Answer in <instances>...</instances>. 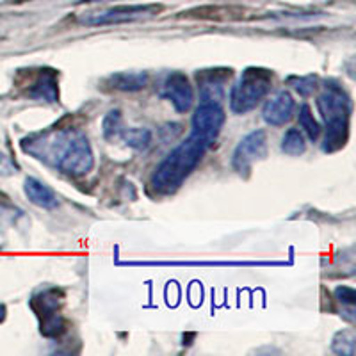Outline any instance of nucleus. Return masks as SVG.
I'll use <instances>...</instances> for the list:
<instances>
[{
	"mask_svg": "<svg viewBox=\"0 0 356 356\" xmlns=\"http://www.w3.org/2000/svg\"><path fill=\"white\" fill-rule=\"evenodd\" d=\"M22 150L40 161L52 162L70 177H82L93 170L95 164L88 138L72 129H54L22 139Z\"/></svg>",
	"mask_w": 356,
	"mask_h": 356,
	"instance_id": "obj_1",
	"label": "nucleus"
},
{
	"mask_svg": "<svg viewBox=\"0 0 356 356\" xmlns=\"http://www.w3.org/2000/svg\"><path fill=\"white\" fill-rule=\"evenodd\" d=\"M212 141L202 138L198 134H191L189 138L175 148L164 161L159 164L152 175V189L161 195H170L182 186L184 180L196 170L203 155L209 150Z\"/></svg>",
	"mask_w": 356,
	"mask_h": 356,
	"instance_id": "obj_2",
	"label": "nucleus"
},
{
	"mask_svg": "<svg viewBox=\"0 0 356 356\" xmlns=\"http://www.w3.org/2000/svg\"><path fill=\"white\" fill-rule=\"evenodd\" d=\"M317 109L326 125L323 150L326 154L340 150L349 139V118H351V102L344 89L330 86L317 98Z\"/></svg>",
	"mask_w": 356,
	"mask_h": 356,
	"instance_id": "obj_3",
	"label": "nucleus"
},
{
	"mask_svg": "<svg viewBox=\"0 0 356 356\" xmlns=\"http://www.w3.org/2000/svg\"><path fill=\"white\" fill-rule=\"evenodd\" d=\"M273 73L264 68H246L230 91V111L246 114L271 93Z\"/></svg>",
	"mask_w": 356,
	"mask_h": 356,
	"instance_id": "obj_4",
	"label": "nucleus"
},
{
	"mask_svg": "<svg viewBox=\"0 0 356 356\" xmlns=\"http://www.w3.org/2000/svg\"><path fill=\"white\" fill-rule=\"evenodd\" d=\"M63 294L59 289L50 287L40 291L33 298L31 305H33V310L36 312L38 319L41 324V333L44 337H57L65 333L66 324L65 319L61 316V307H63Z\"/></svg>",
	"mask_w": 356,
	"mask_h": 356,
	"instance_id": "obj_5",
	"label": "nucleus"
},
{
	"mask_svg": "<svg viewBox=\"0 0 356 356\" xmlns=\"http://www.w3.org/2000/svg\"><path fill=\"white\" fill-rule=\"evenodd\" d=\"M162 11L159 4L145 6H116V8L104 9V11L88 13L81 17V24L84 25H111V24H125V22L139 20V18L154 17Z\"/></svg>",
	"mask_w": 356,
	"mask_h": 356,
	"instance_id": "obj_6",
	"label": "nucleus"
},
{
	"mask_svg": "<svg viewBox=\"0 0 356 356\" xmlns=\"http://www.w3.org/2000/svg\"><path fill=\"white\" fill-rule=\"evenodd\" d=\"M267 155V134L266 130H255L237 145L232 157V166L239 175L250 173L257 161H262Z\"/></svg>",
	"mask_w": 356,
	"mask_h": 356,
	"instance_id": "obj_7",
	"label": "nucleus"
},
{
	"mask_svg": "<svg viewBox=\"0 0 356 356\" xmlns=\"http://www.w3.org/2000/svg\"><path fill=\"white\" fill-rule=\"evenodd\" d=\"M161 97L171 102L177 113H187L195 102V89L182 72H171L161 86Z\"/></svg>",
	"mask_w": 356,
	"mask_h": 356,
	"instance_id": "obj_8",
	"label": "nucleus"
},
{
	"mask_svg": "<svg viewBox=\"0 0 356 356\" xmlns=\"http://www.w3.org/2000/svg\"><path fill=\"white\" fill-rule=\"evenodd\" d=\"M227 122V114L219 104H205L202 102L198 109L193 114V134H198L202 138L214 143L222 125Z\"/></svg>",
	"mask_w": 356,
	"mask_h": 356,
	"instance_id": "obj_9",
	"label": "nucleus"
},
{
	"mask_svg": "<svg viewBox=\"0 0 356 356\" xmlns=\"http://www.w3.org/2000/svg\"><path fill=\"white\" fill-rule=\"evenodd\" d=\"M232 77L230 68H212L202 70L196 73V82H198L200 98L205 104H219L225 98V86L228 79Z\"/></svg>",
	"mask_w": 356,
	"mask_h": 356,
	"instance_id": "obj_10",
	"label": "nucleus"
},
{
	"mask_svg": "<svg viewBox=\"0 0 356 356\" xmlns=\"http://www.w3.org/2000/svg\"><path fill=\"white\" fill-rule=\"evenodd\" d=\"M123 266H145V267H271L285 266V262H250V260H170V262H125Z\"/></svg>",
	"mask_w": 356,
	"mask_h": 356,
	"instance_id": "obj_11",
	"label": "nucleus"
},
{
	"mask_svg": "<svg viewBox=\"0 0 356 356\" xmlns=\"http://www.w3.org/2000/svg\"><path fill=\"white\" fill-rule=\"evenodd\" d=\"M296 100L289 91H280L271 97L264 106V122L271 127H284L294 116Z\"/></svg>",
	"mask_w": 356,
	"mask_h": 356,
	"instance_id": "obj_12",
	"label": "nucleus"
},
{
	"mask_svg": "<svg viewBox=\"0 0 356 356\" xmlns=\"http://www.w3.org/2000/svg\"><path fill=\"white\" fill-rule=\"evenodd\" d=\"M33 75V70H31ZM27 95L34 100L57 102L59 98V88H57V73L54 70H38L29 82Z\"/></svg>",
	"mask_w": 356,
	"mask_h": 356,
	"instance_id": "obj_13",
	"label": "nucleus"
},
{
	"mask_svg": "<svg viewBox=\"0 0 356 356\" xmlns=\"http://www.w3.org/2000/svg\"><path fill=\"white\" fill-rule=\"evenodd\" d=\"M24 191L29 202L41 207V209H54L59 203L56 191L47 186L44 182H41V180H38V178H25Z\"/></svg>",
	"mask_w": 356,
	"mask_h": 356,
	"instance_id": "obj_14",
	"label": "nucleus"
},
{
	"mask_svg": "<svg viewBox=\"0 0 356 356\" xmlns=\"http://www.w3.org/2000/svg\"><path fill=\"white\" fill-rule=\"evenodd\" d=\"M148 84V75L143 72H122L111 75L107 79V86L116 91H139Z\"/></svg>",
	"mask_w": 356,
	"mask_h": 356,
	"instance_id": "obj_15",
	"label": "nucleus"
},
{
	"mask_svg": "<svg viewBox=\"0 0 356 356\" xmlns=\"http://www.w3.org/2000/svg\"><path fill=\"white\" fill-rule=\"evenodd\" d=\"M307 150V141L300 129H289L282 139V152L291 157H300Z\"/></svg>",
	"mask_w": 356,
	"mask_h": 356,
	"instance_id": "obj_16",
	"label": "nucleus"
},
{
	"mask_svg": "<svg viewBox=\"0 0 356 356\" xmlns=\"http://www.w3.org/2000/svg\"><path fill=\"white\" fill-rule=\"evenodd\" d=\"M152 132L148 129H125L122 139L134 150H146L152 145Z\"/></svg>",
	"mask_w": 356,
	"mask_h": 356,
	"instance_id": "obj_17",
	"label": "nucleus"
},
{
	"mask_svg": "<svg viewBox=\"0 0 356 356\" xmlns=\"http://www.w3.org/2000/svg\"><path fill=\"white\" fill-rule=\"evenodd\" d=\"M123 130V118L120 111H111L106 118H104V138L107 141H116L122 138Z\"/></svg>",
	"mask_w": 356,
	"mask_h": 356,
	"instance_id": "obj_18",
	"label": "nucleus"
},
{
	"mask_svg": "<svg viewBox=\"0 0 356 356\" xmlns=\"http://www.w3.org/2000/svg\"><path fill=\"white\" fill-rule=\"evenodd\" d=\"M300 129L308 136L310 141H317L321 136V125L312 114V109L308 106H303L300 109Z\"/></svg>",
	"mask_w": 356,
	"mask_h": 356,
	"instance_id": "obj_19",
	"label": "nucleus"
},
{
	"mask_svg": "<svg viewBox=\"0 0 356 356\" xmlns=\"http://www.w3.org/2000/svg\"><path fill=\"white\" fill-rule=\"evenodd\" d=\"M355 342H356L355 333H353L351 330H344V332H339L335 337H333L332 349L337 353V355L353 356L355 355Z\"/></svg>",
	"mask_w": 356,
	"mask_h": 356,
	"instance_id": "obj_20",
	"label": "nucleus"
},
{
	"mask_svg": "<svg viewBox=\"0 0 356 356\" xmlns=\"http://www.w3.org/2000/svg\"><path fill=\"white\" fill-rule=\"evenodd\" d=\"M291 82H294L292 88H294L301 97H308V95L314 93V89H316V79L314 77H294L291 79Z\"/></svg>",
	"mask_w": 356,
	"mask_h": 356,
	"instance_id": "obj_21",
	"label": "nucleus"
},
{
	"mask_svg": "<svg viewBox=\"0 0 356 356\" xmlns=\"http://www.w3.org/2000/svg\"><path fill=\"white\" fill-rule=\"evenodd\" d=\"M335 296H337V300H339L340 303L348 305V307H353V305H355V300H356L355 289H351V287H339L335 291Z\"/></svg>",
	"mask_w": 356,
	"mask_h": 356,
	"instance_id": "obj_22",
	"label": "nucleus"
},
{
	"mask_svg": "<svg viewBox=\"0 0 356 356\" xmlns=\"http://www.w3.org/2000/svg\"><path fill=\"white\" fill-rule=\"evenodd\" d=\"M17 173V166H15V162L4 154V152H0V175H4V177H9V175Z\"/></svg>",
	"mask_w": 356,
	"mask_h": 356,
	"instance_id": "obj_23",
	"label": "nucleus"
},
{
	"mask_svg": "<svg viewBox=\"0 0 356 356\" xmlns=\"http://www.w3.org/2000/svg\"><path fill=\"white\" fill-rule=\"evenodd\" d=\"M6 319V307L4 305H0V323Z\"/></svg>",
	"mask_w": 356,
	"mask_h": 356,
	"instance_id": "obj_24",
	"label": "nucleus"
},
{
	"mask_svg": "<svg viewBox=\"0 0 356 356\" xmlns=\"http://www.w3.org/2000/svg\"><path fill=\"white\" fill-rule=\"evenodd\" d=\"M88 2H104V0H88Z\"/></svg>",
	"mask_w": 356,
	"mask_h": 356,
	"instance_id": "obj_25",
	"label": "nucleus"
},
{
	"mask_svg": "<svg viewBox=\"0 0 356 356\" xmlns=\"http://www.w3.org/2000/svg\"><path fill=\"white\" fill-rule=\"evenodd\" d=\"M17 2H24V0H17Z\"/></svg>",
	"mask_w": 356,
	"mask_h": 356,
	"instance_id": "obj_26",
	"label": "nucleus"
}]
</instances>
